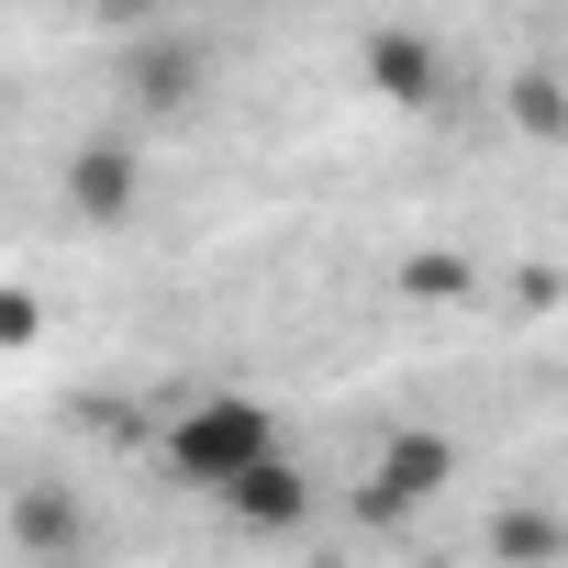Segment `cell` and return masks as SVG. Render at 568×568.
<instances>
[{"label":"cell","mask_w":568,"mask_h":568,"mask_svg":"<svg viewBox=\"0 0 568 568\" xmlns=\"http://www.w3.org/2000/svg\"><path fill=\"white\" fill-rule=\"evenodd\" d=\"M490 557H501V568H557V557H568V524H557L546 501H501V513H490Z\"/></svg>","instance_id":"cell-8"},{"label":"cell","mask_w":568,"mask_h":568,"mask_svg":"<svg viewBox=\"0 0 568 568\" xmlns=\"http://www.w3.org/2000/svg\"><path fill=\"white\" fill-rule=\"evenodd\" d=\"M446 479H457V446H446L435 424H402V435L379 446V468L357 479V524H402V513H424Z\"/></svg>","instance_id":"cell-2"},{"label":"cell","mask_w":568,"mask_h":568,"mask_svg":"<svg viewBox=\"0 0 568 568\" xmlns=\"http://www.w3.org/2000/svg\"><path fill=\"white\" fill-rule=\"evenodd\" d=\"M212 501H223V524L256 535V546H278V535L313 524V479H302V457H256V468H234Z\"/></svg>","instance_id":"cell-4"},{"label":"cell","mask_w":568,"mask_h":568,"mask_svg":"<svg viewBox=\"0 0 568 568\" xmlns=\"http://www.w3.org/2000/svg\"><path fill=\"white\" fill-rule=\"evenodd\" d=\"M12 546H23L34 568H68V557L90 546V513H79V490H57V479L12 490Z\"/></svg>","instance_id":"cell-7"},{"label":"cell","mask_w":568,"mask_h":568,"mask_svg":"<svg viewBox=\"0 0 568 568\" xmlns=\"http://www.w3.org/2000/svg\"><path fill=\"white\" fill-rule=\"evenodd\" d=\"M90 23H112V34H156L168 23V0H79Z\"/></svg>","instance_id":"cell-10"},{"label":"cell","mask_w":568,"mask_h":568,"mask_svg":"<svg viewBox=\"0 0 568 568\" xmlns=\"http://www.w3.org/2000/svg\"><path fill=\"white\" fill-rule=\"evenodd\" d=\"M45 335V302L34 291H0V346H34Z\"/></svg>","instance_id":"cell-11"},{"label":"cell","mask_w":568,"mask_h":568,"mask_svg":"<svg viewBox=\"0 0 568 568\" xmlns=\"http://www.w3.org/2000/svg\"><path fill=\"white\" fill-rule=\"evenodd\" d=\"M201 90H212V57H201L190 34H134V45H123V112H134V123H179Z\"/></svg>","instance_id":"cell-3"},{"label":"cell","mask_w":568,"mask_h":568,"mask_svg":"<svg viewBox=\"0 0 568 568\" xmlns=\"http://www.w3.org/2000/svg\"><path fill=\"white\" fill-rule=\"evenodd\" d=\"M357 68H368V90L402 101V112H435V90H446V57H435L413 23H379V34L357 45Z\"/></svg>","instance_id":"cell-6"},{"label":"cell","mask_w":568,"mask_h":568,"mask_svg":"<svg viewBox=\"0 0 568 568\" xmlns=\"http://www.w3.org/2000/svg\"><path fill=\"white\" fill-rule=\"evenodd\" d=\"M68 212L79 223H134L145 212V145L134 134H90L68 156Z\"/></svg>","instance_id":"cell-5"},{"label":"cell","mask_w":568,"mask_h":568,"mask_svg":"<svg viewBox=\"0 0 568 568\" xmlns=\"http://www.w3.org/2000/svg\"><path fill=\"white\" fill-rule=\"evenodd\" d=\"M256 457H278V413L245 402V390H212V402H190V413L168 424V468H179L190 490H223V479L256 468Z\"/></svg>","instance_id":"cell-1"},{"label":"cell","mask_w":568,"mask_h":568,"mask_svg":"<svg viewBox=\"0 0 568 568\" xmlns=\"http://www.w3.org/2000/svg\"><path fill=\"white\" fill-rule=\"evenodd\" d=\"M513 123H524V134H568V79H557V68H524V79H513Z\"/></svg>","instance_id":"cell-9"}]
</instances>
